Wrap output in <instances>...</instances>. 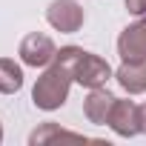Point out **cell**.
Returning <instances> with one entry per match:
<instances>
[{
    "label": "cell",
    "mask_w": 146,
    "mask_h": 146,
    "mask_svg": "<svg viewBox=\"0 0 146 146\" xmlns=\"http://www.w3.org/2000/svg\"><path fill=\"white\" fill-rule=\"evenodd\" d=\"M83 54L80 46H63L54 60L43 69V75L37 78L35 89H32V100L37 109L43 112H54L69 100V89L75 83V63Z\"/></svg>",
    "instance_id": "1"
},
{
    "label": "cell",
    "mask_w": 146,
    "mask_h": 146,
    "mask_svg": "<svg viewBox=\"0 0 146 146\" xmlns=\"http://www.w3.org/2000/svg\"><path fill=\"white\" fill-rule=\"evenodd\" d=\"M17 54H20L23 66L43 69V66H49V63L54 60V54H57V46H54V40H52L49 35H43V32H32V35H26V37L20 40V49H17Z\"/></svg>",
    "instance_id": "2"
},
{
    "label": "cell",
    "mask_w": 146,
    "mask_h": 146,
    "mask_svg": "<svg viewBox=\"0 0 146 146\" xmlns=\"http://www.w3.org/2000/svg\"><path fill=\"white\" fill-rule=\"evenodd\" d=\"M109 78H115L112 66L100 57V54H92V52H83L75 63V83L86 86V89H98L103 86Z\"/></svg>",
    "instance_id": "3"
},
{
    "label": "cell",
    "mask_w": 146,
    "mask_h": 146,
    "mask_svg": "<svg viewBox=\"0 0 146 146\" xmlns=\"http://www.w3.org/2000/svg\"><path fill=\"white\" fill-rule=\"evenodd\" d=\"M46 20H49L52 29H57L63 35H75L83 26L86 15H83V9L75 0H52L49 9H46Z\"/></svg>",
    "instance_id": "4"
},
{
    "label": "cell",
    "mask_w": 146,
    "mask_h": 146,
    "mask_svg": "<svg viewBox=\"0 0 146 146\" xmlns=\"http://www.w3.org/2000/svg\"><path fill=\"white\" fill-rule=\"evenodd\" d=\"M109 129L120 137H135L140 132V106L135 100L115 98V106L109 112Z\"/></svg>",
    "instance_id": "5"
},
{
    "label": "cell",
    "mask_w": 146,
    "mask_h": 146,
    "mask_svg": "<svg viewBox=\"0 0 146 146\" xmlns=\"http://www.w3.org/2000/svg\"><path fill=\"white\" fill-rule=\"evenodd\" d=\"M120 60H146V20L129 23L117 37Z\"/></svg>",
    "instance_id": "6"
},
{
    "label": "cell",
    "mask_w": 146,
    "mask_h": 146,
    "mask_svg": "<svg viewBox=\"0 0 146 146\" xmlns=\"http://www.w3.org/2000/svg\"><path fill=\"white\" fill-rule=\"evenodd\" d=\"M112 106H115V95H112L109 89L98 86V89H89V95H86V100H83V115H86L89 123L103 126V123H109Z\"/></svg>",
    "instance_id": "7"
},
{
    "label": "cell",
    "mask_w": 146,
    "mask_h": 146,
    "mask_svg": "<svg viewBox=\"0 0 146 146\" xmlns=\"http://www.w3.org/2000/svg\"><path fill=\"white\" fill-rule=\"evenodd\" d=\"M115 80L126 95H143L146 92V60H123L115 72Z\"/></svg>",
    "instance_id": "8"
},
{
    "label": "cell",
    "mask_w": 146,
    "mask_h": 146,
    "mask_svg": "<svg viewBox=\"0 0 146 146\" xmlns=\"http://www.w3.org/2000/svg\"><path fill=\"white\" fill-rule=\"evenodd\" d=\"M23 86V69L12 57H0V95H15Z\"/></svg>",
    "instance_id": "9"
},
{
    "label": "cell",
    "mask_w": 146,
    "mask_h": 146,
    "mask_svg": "<svg viewBox=\"0 0 146 146\" xmlns=\"http://www.w3.org/2000/svg\"><path fill=\"white\" fill-rule=\"evenodd\" d=\"M49 137H80L78 132H66V129H60V126H54V123H43L40 129H35L32 135H29V143H43V140H49Z\"/></svg>",
    "instance_id": "10"
},
{
    "label": "cell",
    "mask_w": 146,
    "mask_h": 146,
    "mask_svg": "<svg viewBox=\"0 0 146 146\" xmlns=\"http://www.w3.org/2000/svg\"><path fill=\"white\" fill-rule=\"evenodd\" d=\"M123 3H126V12H129V15L146 17V0H123Z\"/></svg>",
    "instance_id": "11"
},
{
    "label": "cell",
    "mask_w": 146,
    "mask_h": 146,
    "mask_svg": "<svg viewBox=\"0 0 146 146\" xmlns=\"http://www.w3.org/2000/svg\"><path fill=\"white\" fill-rule=\"evenodd\" d=\"M140 132L146 135V103H140Z\"/></svg>",
    "instance_id": "12"
},
{
    "label": "cell",
    "mask_w": 146,
    "mask_h": 146,
    "mask_svg": "<svg viewBox=\"0 0 146 146\" xmlns=\"http://www.w3.org/2000/svg\"><path fill=\"white\" fill-rule=\"evenodd\" d=\"M0 143H3V126H0Z\"/></svg>",
    "instance_id": "13"
}]
</instances>
